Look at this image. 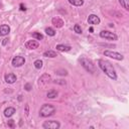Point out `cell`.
I'll list each match as a JSON object with an SVG mask.
<instances>
[{
	"label": "cell",
	"mask_w": 129,
	"mask_h": 129,
	"mask_svg": "<svg viewBox=\"0 0 129 129\" xmlns=\"http://www.w3.org/2000/svg\"><path fill=\"white\" fill-rule=\"evenodd\" d=\"M98 64H99V67H100L101 70L104 72L110 79L117 80V75H116V72L114 70L113 66L109 62L105 61V60H99V61H98Z\"/></svg>",
	"instance_id": "cell-1"
},
{
	"label": "cell",
	"mask_w": 129,
	"mask_h": 129,
	"mask_svg": "<svg viewBox=\"0 0 129 129\" xmlns=\"http://www.w3.org/2000/svg\"><path fill=\"white\" fill-rule=\"evenodd\" d=\"M55 112V108L51 104H45L40 110V116L41 117H49Z\"/></svg>",
	"instance_id": "cell-2"
},
{
	"label": "cell",
	"mask_w": 129,
	"mask_h": 129,
	"mask_svg": "<svg viewBox=\"0 0 129 129\" xmlns=\"http://www.w3.org/2000/svg\"><path fill=\"white\" fill-rule=\"evenodd\" d=\"M79 62L81 63V64L83 66L84 69H86V71H88L89 73H95L96 71V68H95V64H93L92 61L86 59V58H81L79 60Z\"/></svg>",
	"instance_id": "cell-3"
},
{
	"label": "cell",
	"mask_w": 129,
	"mask_h": 129,
	"mask_svg": "<svg viewBox=\"0 0 129 129\" xmlns=\"http://www.w3.org/2000/svg\"><path fill=\"white\" fill-rule=\"evenodd\" d=\"M42 127L45 129H59L61 127V124H60V122L55 121V120H50V121H45Z\"/></svg>",
	"instance_id": "cell-4"
},
{
	"label": "cell",
	"mask_w": 129,
	"mask_h": 129,
	"mask_svg": "<svg viewBox=\"0 0 129 129\" xmlns=\"http://www.w3.org/2000/svg\"><path fill=\"white\" fill-rule=\"evenodd\" d=\"M104 55L106 57H109L111 59H114V60H117V61H122L124 59V57L119 54V53H116V51H111V50H105L104 51Z\"/></svg>",
	"instance_id": "cell-5"
},
{
	"label": "cell",
	"mask_w": 129,
	"mask_h": 129,
	"mask_svg": "<svg viewBox=\"0 0 129 129\" xmlns=\"http://www.w3.org/2000/svg\"><path fill=\"white\" fill-rule=\"evenodd\" d=\"M100 36L102 38H106V40H117V35L115 33L108 31V30H102L100 32Z\"/></svg>",
	"instance_id": "cell-6"
},
{
	"label": "cell",
	"mask_w": 129,
	"mask_h": 129,
	"mask_svg": "<svg viewBox=\"0 0 129 129\" xmlns=\"http://www.w3.org/2000/svg\"><path fill=\"white\" fill-rule=\"evenodd\" d=\"M25 63V59L23 57H20V55H17V57H14L12 59V66L13 67H16V68H19L21 66H23Z\"/></svg>",
	"instance_id": "cell-7"
},
{
	"label": "cell",
	"mask_w": 129,
	"mask_h": 129,
	"mask_svg": "<svg viewBox=\"0 0 129 129\" xmlns=\"http://www.w3.org/2000/svg\"><path fill=\"white\" fill-rule=\"evenodd\" d=\"M38 45H40V44L36 40H28L25 42V48L28 50H35L38 48Z\"/></svg>",
	"instance_id": "cell-8"
},
{
	"label": "cell",
	"mask_w": 129,
	"mask_h": 129,
	"mask_svg": "<svg viewBox=\"0 0 129 129\" xmlns=\"http://www.w3.org/2000/svg\"><path fill=\"white\" fill-rule=\"evenodd\" d=\"M88 23L93 24V25H97V24L100 23V18L95 14H91L88 17Z\"/></svg>",
	"instance_id": "cell-9"
},
{
	"label": "cell",
	"mask_w": 129,
	"mask_h": 129,
	"mask_svg": "<svg viewBox=\"0 0 129 129\" xmlns=\"http://www.w3.org/2000/svg\"><path fill=\"white\" fill-rule=\"evenodd\" d=\"M51 23H53L54 25L57 28H61L64 26V20L61 19L60 17H55V18H53V20H51Z\"/></svg>",
	"instance_id": "cell-10"
},
{
	"label": "cell",
	"mask_w": 129,
	"mask_h": 129,
	"mask_svg": "<svg viewBox=\"0 0 129 129\" xmlns=\"http://www.w3.org/2000/svg\"><path fill=\"white\" fill-rule=\"evenodd\" d=\"M10 32V27L7 24H3L0 26V35L1 36H5L8 33Z\"/></svg>",
	"instance_id": "cell-11"
},
{
	"label": "cell",
	"mask_w": 129,
	"mask_h": 129,
	"mask_svg": "<svg viewBox=\"0 0 129 129\" xmlns=\"http://www.w3.org/2000/svg\"><path fill=\"white\" fill-rule=\"evenodd\" d=\"M5 82L8 84H14L16 82V76L14 74H7L5 75Z\"/></svg>",
	"instance_id": "cell-12"
},
{
	"label": "cell",
	"mask_w": 129,
	"mask_h": 129,
	"mask_svg": "<svg viewBox=\"0 0 129 129\" xmlns=\"http://www.w3.org/2000/svg\"><path fill=\"white\" fill-rule=\"evenodd\" d=\"M50 81V76L48 75V74H45V75H44L42 77H40V85L48 84Z\"/></svg>",
	"instance_id": "cell-13"
},
{
	"label": "cell",
	"mask_w": 129,
	"mask_h": 129,
	"mask_svg": "<svg viewBox=\"0 0 129 129\" xmlns=\"http://www.w3.org/2000/svg\"><path fill=\"white\" fill-rule=\"evenodd\" d=\"M14 113H15V108H13V107H8L4 111V116L5 117H11Z\"/></svg>",
	"instance_id": "cell-14"
},
{
	"label": "cell",
	"mask_w": 129,
	"mask_h": 129,
	"mask_svg": "<svg viewBox=\"0 0 129 129\" xmlns=\"http://www.w3.org/2000/svg\"><path fill=\"white\" fill-rule=\"evenodd\" d=\"M57 50H60V51H70L72 50V48L70 45H58L55 46Z\"/></svg>",
	"instance_id": "cell-15"
},
{
	"label": "cell",
	"mask_w": 129,
	"mask_h": 129,
	"mask_svg": "<svg viewBox=\"0 0 129 129\" xmlns=\"http://www.w3.org/2000/svg\"><path fill=\"white\" fill-rule=\"evenodd\" d=\"M44 57L45 58H57L58 54L55 50H46L44 53Z\"/></svg>",
	"instance_id": "cell-16"
},
{
	"label": "cell",
	"mask_w": 129,
	"mask_h": 129,
	"mask_svg": "<svg viewBox=\"0 0 129 129\" xmlns=\"http://www.w3.org/2000/svg\"><path fill=\"white\" fill-rule=\"evenodd\" d=\"M46 97L50 98V99H55L58 97V92L55 91V90H50V92H48L46 94Z\"/></svg>",
	"instance_id": "cell-17"
},
{
	"label": "cell",
	"mask_w": 129,
	"mask_h": 129,
	"mask_svg": "<svg viewBox=\"0 0 129 129\" xmlns=\"http://www.w3.org/2000/svg\"><path fill=\"white\" fill-rule=\"evenodd\" d=\"M69 2L74 6H82L84 4V0H69Z\"/></svg>",
	"instance_id": "cell-18"
},
{
	"label": "cell",
	"mask_w": 129,
	"mask_h": 129,
	"mask_svg": "<svg viewBox=\"0 0 129 129\" xmlns=\"http://www.w3.org/2000/svg\"><path fill=\"white\" fill-rule=\"evenodd\" d=\"M45 33L48 34V35H50V36H55V30L54 28H51V27H46L45 28Z\"/></svg>",
	"instance_id": "cell-19"
},
{
	"label": "cell",
	"mask_w": 129,
	"mask_h": 129,
	"mask_svg": "<svg viewBox=\"0 0 129 129\" xmlns=\"http://www.w3.org/2000/svg\"><path fill=\"white\" fill-rule=\"evenodd\" d=\"M121 6H123V8H125L126 10H129V0H119Z\"/></svg>",
	"instance_id": "cell-20"
},
{
	"label": "cell",
	"mask_w": 129,
	"mask_h": 129,
	"mask_svg": "<svg viewBox=\"0 0 129 129\" xmlns=\"http://www.w3.org/2000/svg\"><path fill=\"white\" fill-rule=\"evenodd\" d=\"M32 37L36 38L37 40H44V35L40 33V32H33L32 33Z\"/></svg>",
	"instance_id": "cell-21"
},
{
	"label": "cell",
	"mask_w": 129,
	"mask_h": 129,
	"mask_svg": "<svg viewBox=\"0 0 129 129\" xmlns=\"http://www.w3.org/2000/svg\"><path fill=\"white\" fill-rule=\"evenodd\" d=\"M34 67H35V69H37V70H40V69L42 68V61H40V60H36L35 62H34Z\"/></svg>",
	"instance_id": "cell-22"
},
{
	"label": "cell",
	"mask_w": 129,
	"mask_h": 129,
	"mask_svg": "<svg viewBox=\"0 0 129 129\" xmlns=\"http://www.w3.org/2000/svg\"><path fill=\"white\" fill-rule=\"evenodd\" d=\"M74 30H75V32H77V33H82V28H81V26H80L79 24H75Z\"/></svg>",
	"instance_id": "cell-23"
},
{
	"label": "cell",
	"mask_w": 129,
	"mask_h": 129,
	"mask_svg": "<svg viewBox=\"0 0 129 129\" xmlns=\"http://www.w3.org/2000/svg\"><path fill=\"white\" fill-rule=\"evenodd\" d=\"M8 126L11 127V128H14V127H15L14 120H9V121H8Z\"/></svg>",
	"instance_id": "cell-24"
},
{
	"label": "cell",
	"mask_w": 129,
	"mask_h": 129,
	"mask_svg": "<svg viewBox=\"0 0 129 129\" xmlns=\"http://www.w3.org/2000/svg\"><path fill=\"white\" fill-rule=\"evenodd\" d=\"M24 89L26 90V91H30V90L32 89V88H31V85H30V84H26V85L24 86Z\"/></svg>",
	"instance_id": "cell-25"
},
{
	"label": "cell",
	"mask_w": 129,
	"mask_h": 129,
	"mask_svg": "<svg viewBox=\"0 0 129 129\" xmlns=\"http://www.w3.org/2000/svg\"><path fill=\"white\" fill-rule=\"evenodd\" d=\"M19 6H20V10H21V11H25V10H26V8H25V6L23 5L22 3H21Z\"/></svg>",
	"instance_id": "cell-26"
},
{
	"label": "cell",
	"mask_w": 129,
	"mask_h": 129,
	"mask_svg": "<svg viewBox=\"0 0 129 129\" xmlns=\"http://www.w3.org/2000/svg\"><path fill=\"white\" fill-rule=\"evenodd\" d=\"M7 42H8V40H7V38H4V40H2V45H6Z\"/></svg>",
	"instance_id": "cell-27"
},
{
	"label": "cell",
	"mask_w": 129,
	"mask_h": 129,
	"mask_svg": "<svg viewBox=\"0 0 129 129\" xmlns=\"http://www.w3.org/2000/svg\"><path fill=\"white\" fill-rule=\"evenodd\" d=\"M94 31V28L93 27H90V32H93Z\"/></svg>",
	"instance_id": "cell-28"
},
{
	"label": "cell",
	"mask_w": 129,
	"mask_h": 129,
	"mask_svg": "<svg viewBox=\"0 0 129 129\" xmlns=\"http://www.w3.org/2000/svg\"><path fill=\"white\" fill-rule=\"evenodd\" d=\"M0 6H1V4H0Z\"/></svg>",
	"instance_id": "cell-29"
}]
</instances>
